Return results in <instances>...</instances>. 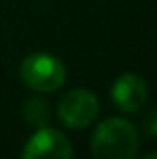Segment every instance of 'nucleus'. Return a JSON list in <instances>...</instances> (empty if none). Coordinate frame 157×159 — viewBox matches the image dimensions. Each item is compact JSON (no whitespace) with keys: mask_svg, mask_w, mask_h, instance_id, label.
I'll use <instances>...</instances> for the list:
<instances>
[{"mask_svg":"<svg viewBox=\"0 0 157 159\" xmlns=\"http://www.w3.org/2000/svg\"><path fill=\"white\" fill-rule=\"evenodd\" d=\"M139 149V133L133 123L119 117L105 119L91 137V151L97 159H133Z\"/></svg>","mask_w":157,"mask_h":159,"instance_id":"f257e3e1","label":"nucleus"},{"mask_svg":"<svg viewBox=\"0 0 157 159\" xmlns=\"http://www.w3.org/2000/svg\"><path fill=\"white\" fill-rule=\"evenodd\" d=\"M20 79L34 93H55L67 79V69L48 52H32L20 65Z\"/></svg>","mask_w":157,"mask_h":159,"instance_id":"f03ea898","label":"nucleus"},{"mask_svg":"<svg viewBox=\"0 0 157 159\" xmlns=\"http://www.w3.org/2000/svg\"><path fill=\"white\" fill-rule=\"evenodd\" d=\"M59 119L69 129H85L97 119L99 99L87 89L69 91L59 101Z\"/></svg>","mask_w":157,"mask_h":159,"instance_id":"7ed1b4c3","label":"nucleus"},{"mask_svg":"<svg viewBox=\"0 0 157 159\" xmlns=\"http://www.w3.org/2000/svg\"><path fill=\"white\" fill-rule=\"evenodd\" d=\"M24 159H40V157H52V159H69L73 157V145L67 139V135L51 127H38L34 135L26 141L22 149Z\"/></svg>","mask_w":157,"mask_h":159,"instance_id":"20e7f679","label":"nucleus"},{"mask_svg":"<svg viewBox=\"0 0 157 159\" xmlns=\"http://www.w3.org/2000/svg\"><path fill=\"white\" fill-rule=\"evenodd\" d=\"M111 97L121 111L135 113L147 101V85L139 75L125 73L115 81L113 89H111Z\"/></svg>","mask_w":157,"mask_h":159,"instance_id":"39448f33","label":"nucleus"},{"mask_svg":"<svg viewBox=\"0 0 157 159\" xmlns=\"http://www.w3.org/2000/svg\"><path fill=\"white\" fill-rule=\"evenodd\" d=\"M24 119L28 121L30 125H34L36 129L44 127L51 119V107L44 99L40 97H32L24 103Z\"/></svg>","mask_w":157,"mask_h":159,"instance_id":"423d86ee","label":"nucleus"},{"mask_svg":"<svg viewBox=\"0 0 157 159\" xmlns=\"http://www.w3.org/2000/svg\"><path fill=\"white\" fill-rule=\"evenodd\" d=\"M143 125H145V131L149 133V135H155L157 137V109H155V111H151L149 115L145 117V123H143Z\"/></svg>","mask_w":157,"mask_h":159,"instance_id":"0eeeda50","label":"nucleus"},{"mask_svg":"<svg viewBox=\"0 0 157 159\" xmlns=\"http://www.w3.org/2000/svg\"><path fill=\"white\" fill-rule=\"evenodd\" d=\"M153 157H157V153H147L145 155V159H153Z\"/></svg>","mask_w":157,"mask_h":159,"instance_id":"6e6552de","label":"nucleus"}]
</instances>
